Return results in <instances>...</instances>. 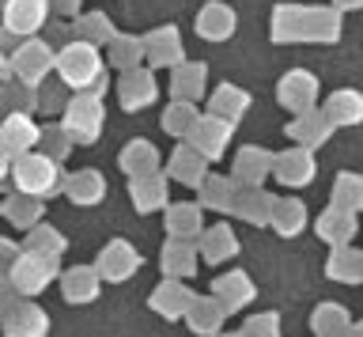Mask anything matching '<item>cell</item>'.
I'll return each mask as SVG.
<instances>
[{"label":"cell","instance_id":"7a4b0ae2","mask_svg":"<svg viewBox=\"0 0 363 337\" xmlns=\"http://www.w3.org/2000/svg\"><path fill=\"white\" fill-rule=\"evenodd\" d=\"M65 57H68V61H65V76H68L72 84H84L87 76H91V72H87V57H91V50H87V46H76V50H68Z\"/></svg>","mask_w":363,"mask_h":337},{"label":"cell","instance_id":"3957f363","mask_svg":"<svg viewBox=\"0 0 363 337\" xmlns=\"http://www.w3.org/2000/svg\"><path fill=\"white\" fill-rule=\"evenodd\" d=\"M99 106H87V103H76L72 110V126L79 129V137H95L99 133Z\"/></svg>","mask_w":363,"mask_h":337},{"label":"cell","instance_id":"6da1fadb","mask_svg":"<svg viewBox=\"0 0 363 337\" xmlns=\"http://www.w3.org/2000/svg\"><path fill=\"white\" fill-rule=\"evenodd\" d=\"M19 186L23 189H34V194H42V189H50V163H42V160H23L19 163Z\"/></svg>","mask_w":363,"mask_h":337}]
</instances>
